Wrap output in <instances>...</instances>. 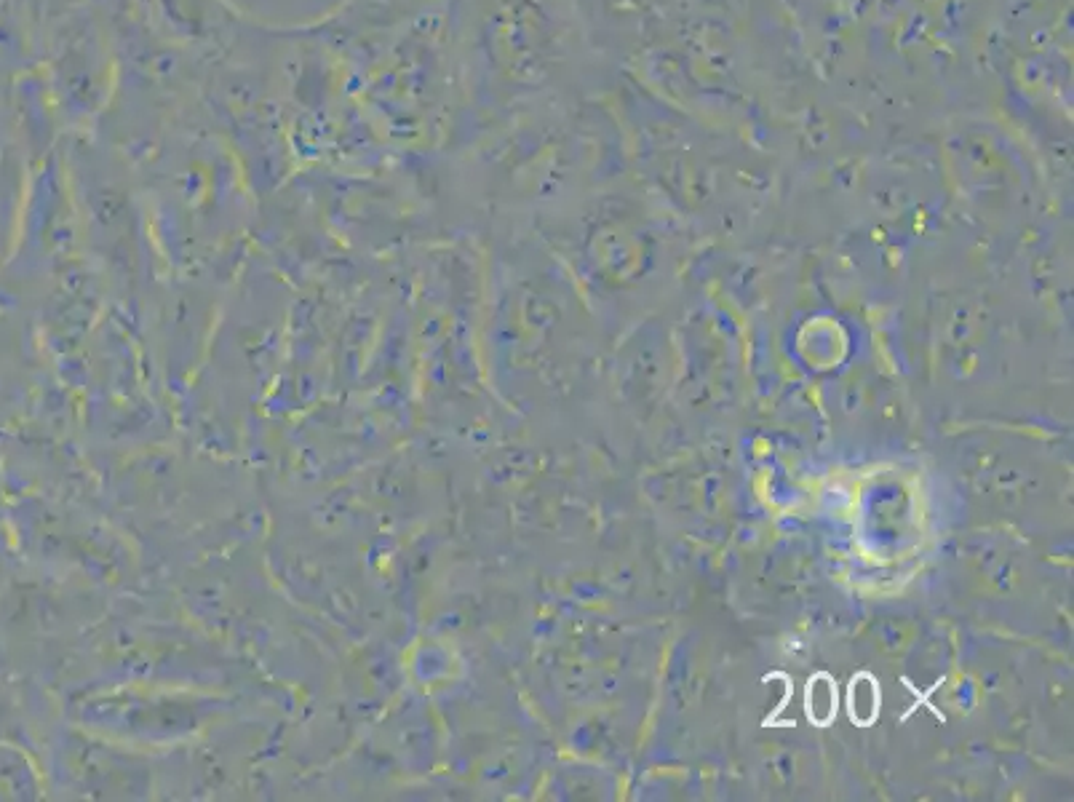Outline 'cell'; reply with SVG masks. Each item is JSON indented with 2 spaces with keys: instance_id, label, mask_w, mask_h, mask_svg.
Here are the masks:
<instances>
[{
  "instance_id": "6da1fadb",
  "label": "cell",
  "mask_w": 1074,
  "mask_h": 802,
  "mask_svg": "<svg viewBox=\"0 0 1074 802\" xmlns=\"http://www.w3.org/2000/svg\"><path fill=\"white\" fill-rule=\"evenodd\" d=\"M807 717L815 725H829L831 717L837 714V688L831 685L826 674H818L807 685Z\"/></svg>"
},
{
  "instance_id": "7a4b0ae2",
  "label": "cell",
  "mask_w": 1074,
  "mask_h": 802,
  "mask_svg": "<svg viewBox=\"0 0 1074 802\" xmlns=\"http://www.w3.org/2000/svg\"><path fill=\"white\" fill-rule=\"evenodd\" d=\"M879 712V688L874 685L869 674H861L855 677L853 685H850V717H853L858 725H869L874 722Z\"/></svg>"
}]
</instances>
